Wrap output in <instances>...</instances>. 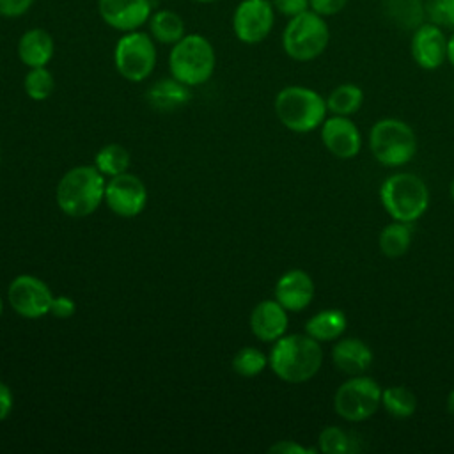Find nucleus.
Returning <instances> with one entry per match:
<instances>
[{"label": "nucleus", "instance_id": "a19ab883", "mask_svg": "<svg viewBox=\"0 0 454 454\" xmlns=\"http://www.w3.org/2000/svg\"><path fill=\"white\" fill-rule=\"evenodd\" d=\"M192 2H197V4H213V2H218V0H192Z\"/></svg>", "mask_w": 454, "mask_h": 454}, {"label": "nucleus", "instance_id": "412c9836", "mask_svg": "<svg viewBox=\"0 0 454 454\" xmlns=\"http://www.w3.org/2000/svg\"><path fill=\"white\" fill-rule=\"evenodd\" d=\"M413 238V227L408 222H397L385 225L378 238L380 252L388 259H397L404 255L411 245Z\"/></svg>", "mask_w": 454, "mask_h": 454}, {"label": "nucleus", "instance_id": "72a5a7b5", "mask_svg": "<svg viewBox=\"0 0 454 454\" xmlns=\"http://www.w3.org/2000/svg\"><path fill=\"white\" fill-rule=\"evenodd\" d=\"M34 0H0L2 18H20L30 11Z\"/></svg>", "mask_w": 454, "mask_h": 454}, {"label": "nucleus", "instance_id": "dca6fc26", "mask_svg": "<svg viewBox=\"0 0 454 454\" xmlns=\"http://www.w3.org/2000/svg\"><path fill=\"white\" fill-rule=\"evenodd\" d=\"M314 298V282L303 270L286 271L275 284V300L291 312L303 310Z\"/></svg>", "mask_w": 454, "mask_h": 454}, {"label": "nucleus", "instance_id": "a211bd4d", "mask_svg": "<svg viewBox=\"0 0 454 454\" xmlns=\"http://www.w3.org/2000/svg\"><path fill=\"white\" fill-rule=\"evenodd\" d=\"M332 362L344 374H349V376L364 374L372 364V351L360 339H355V337L340 339L335 342L332 349Z\"/></svg>", "mask_w": 454, "mask_h": 454}, {"label": "nucleus", "instance_id": "4be33fe9", "mask_svg": "<svg viewBox=\"0 0 454 454\" xmlns=\"http://www.w3.org/2000/svg\"><path fill=\"white\" fill-rule=\"evenodd\" d=\"M147 23L151 37L161 44H176L186 34L183 18L170 9L154 11Z\"/></svg>", "mask_w": 454, "mask_h": 454}, {"label": "nucleus", "instance_id": "6ab92c4d", "mask_svg": "<svg viewBox=\"0 0 454 454\" xmlns=\"http://www.w3.org/2000/svg\"><path fill=\"white\" fill-rule=\"evenodd\" d=\"M55 51L53 37L44 28H28L18 41V57L27 67L46 66Z\"/></svg>", "mask_w": 454, "mask_h": 454}, {"label": "nucleus", "instance_id": "1a4fd4ad", "mask_svg": "<svg viewBox=\"0 0 454 454\" xmlns=\"http://www.w3.org/2000/svg\"><path fill=\"white\" fill-rule=\"evenodd\" d=\"M117 73L128 82H144L154 71L156 46L147 32H124L114 48Z\"/></svg>", "mask_w": 454, "mask_h": 454}, {"label": "nucleus", "instance_id": "79ce46f5", "mask_svg": "<svg viewBox=\"0 0 454 454\" xmlns=\"http://www.w3.org/2000/svg\"><path fill=\"white\" fill-rule=\"evenodd\" d=\"M2 310H4V301H2V296H0V316H2Z\"/></svg>", "mask_w": 454, "mask_h": 454}, {"label": "nucleus", "instance_id": "aec40b11", "mask_svg": "<svg viewBox=\"0 0 454 454\" xmlns=\"http://www.w3.org/2000/svg\"><path fill=\"white\" fill-rule=\"evenodd\" d=\"M348 326V317L340 309H325L305 323V333L319 342L339 339Z\"/></svg>", "mask_w": 454, "mask_h": 454}, {"label": "nucleus", "instance_id": "c85d7f7f", "mask_svg": "<svg viewBox=\"0 0 454 454\" xmlns=\"http://www.w3.org/2000/svg\"><path fill=\"white\" fill-rule=\"evenodd\" d=\"M23 87L30 99L44 101L53 92V87H55L53 74L46 69V66L30 67V71L25 74Z\"/></svg>", "mask_w": 454, "mask_h": 454}, {"label": "nucleus", "instance_id": "20e7f679", "mask_svg": "<svg viewBox=\"0 0 454 454\" xmlns=\"http://www.w3.org/2000/svg\"><path fill=\"white\" fill-rule=\"evenodd\" d=\"M326 99L303 85L284 87L275 98L278 121L294 133H309L326 119Z\"/></svg>", "mask_w": 454, "mask_h": 454}, {"label": "nucleus", "instance_id": "423d86ee", "mask_svg": "<svg viewBox=\"0 0 454 454\" xmlns=\"http://www.w3.org/2000/svg\"><path fill=\"white\" fill-rule=\"evenodd\" d=\"M330 43V28L323 16L305 11L289 18L282 32V48L286 55L296 62H310L317 59Z\"/></svg>", "mask_w": 454, "mask_h": 454}, {"label": "nucleus", "instance_id": "7ed1b4c3", "mask_svg": "<svg viewBox=\"0 0 454 454\" xmlns=\"http://www.w3.org/2000/svg\"><path fill=\"white\" fill-rule=\"evenodd\" d=\"M380 200L392 220L413 223L429 206L426 183L411 172H395L380 186Z\"/></svg>", "mask_w": 454, "mask_h": 454}, {"label": "nucleus", "instance_id": "f8f14e48", "mask_svg": "<svg viewBox=\"0 0 454 454\" xmlns=\"http://www.w3.org/2000/svg\"><path fill=\"white\" fill-rule=\"evenodd\" d=\"M105 200L112 213L122 218H133L142 213L147 202V190L140 177L122 172L114 176L105 188Z\"/></svg>", "mask_w": 454, "mask_h": 454}, {"label": "nucleus", "instance_id": "4468645a", "mask_svg": "<svg viewBox=\"0 0 454 454\" xmlns=\"http://www.w3.org/2000/svg\"><path fill=\"white\" fill-rule=\"evenodd\" d=\"M101 20L119 32H133L145 25L153 14L151 0H98Z\"/></svg>", "mask_w": 454, "mask_h": 454}, {"label": "nucleus", "instance_id": "a878e982", "mask_svg": "<svg viewBox=\"0 0 454 454\" xmlns=\"http://www.w3.org/2000/svg\"><path fill=\"white\" fill-rule=\"evenodd\" d=\"M94 167L103 176H108V177L119 176L126 172L129 167V153L119 144H108L98 151Z\"/></svg>", "mask_w": 454, "mask_h": 454}, {"label": "nucleus", "instance_id": "bb28decb", "mask_svg": "<svg viewBox=\"0 0 454 454\" xmlns=\"http://www.w3.org/2000/svg\"><path fill=\"white\" fill-rule=\"evenodd\" d=\"M317 445L319 450L325 454H351L358 450L355 436L337 426H326L325 429H321Z\"/></svg>", "mask_w": 454, "mask_h": 454}, {"label": "nucleus", "instance_id": "f03ea898", "mask_svg": "<svg viewBox=\"0 0 454 454\" xmlns=\"http://www.w3.org/2000/svg\"><path fill=\"white\" fill-rule=\"evenodd\" d=\"M105 176L92 165H80L67 170L57 184V204L73 218L92 215L105 200Z\"/></svg>", "mask_w": 454, "mask_h": 454}, {"label": "nucleus", "instance_id": "ddd939ff", "mask_svg": "<svg viewBox=\"0 0 454 454\" xmlns=\"http://www.w3.org/2000/svg\"><path fill=\"white\" fill-rule=\"evenodd\" d=\"M447 41L440 25L424 21L413 28L410 51L415 64L426 71L438 69L447 60Z\"/></svg>", "mask_w": 454, "mask_h": 454}, {"label": "nucleus", "instance_id": "7c9ffc66", "mask_svg": "<svg viewBox=\"0 0 454 454\" xmlns=\"http://www.w3.org/2000/svg\"><path fill=\"white\" fill-rule=\"evenodd\" d=\"M426 14L429 16V21L454 28V0H429Z\"/></svg>", "mask_w": 454, "mask_h": 454}, {"label": "nucleus", "instance_id": "9b49d317", "mask_svg": "<svg viewBox=\"0 0 454 454\" xmlns=\"http://www.w3.org/2000/svg\"><path fill=\"white\" fill-rule=\"evenodd\" d=\"M7 300L16 314L27 319H37L50 312L53 294L50 287L34 275H18L7 291Z\"/></svg>", "mask_w": 454, "mask_h": 454}, {"label": "nucleus", "instance_id": "b1692460", "mask_svg": "<svg viewBox=\"0 0 454 454\" xmlns=\"http://www.w3.org/2000/svg\"><path fill=\"white\" fill-rule=\"evenodd\" d=\"M364 103V90L355 83L337 85L326 98V108L333 115H353Z\"/></svg>", "mask_w": 454, "mask_h": 454}, {"label": "nucleus", "instance_id": "2f4dec72", "mask_svg": "<svg viewBox=\"0 0 454 454\" xmlns=\"http://www.w3.org/2000/svg\"><path fill=\"white\" fill-rule=\"evenodd\" d=\"M271 4L275 7V12L282 14L286 18L298 16L310 9L309 0H271Z\"/></svg>", "mask_w": 454, "mask_h": 454}, {"label": "nucleus", "instance_id": "f3484780", "mask_svg": "<svg viewBox=\"0 0 454 454\" xmlns=\"http://www.w3.org/2000/svg\"><path fill=\"white\" fill-rule=\"evenodd\" d=\"M287 310L277 300H264L257 303L250 314V328L252 333L264 340L275 342L287 330Z\"/></svg>", "mask_w": 454, "mask_h": 454}, {"label": "nucleus", "instance_id": "c756f323", "mask_svg": "<svg viewBox=\"0 0 454 454\" xmlns=\"http://www.w3.org/2000/svg\"><path fill=\"white\" fill-rule=\"evenodd\" d=\"M266 364H268V358L264 356V353L252 346L241 348L232 358L234 372H238L239 376H245V378L261 374L262 369L266 367Z\"/></svg>", "mask_w": 454, "mask_h": 454}, {"label": "nucleus", "instance_id": "e433bc0d", "mask_svg": "<svg viewBox=\"0 0 454 454\" xmlns=\"http://www.w3.org/2000/svg\"><path fill=\"white\" fill-rule=\"evenodd\" d=\"M11 410H12V392L4 381H0V420L7 419Z\"/></svg>", "mask_w": 454, "mask_h": 454}, {"label": "nucleus", "instance_id": "58836bf2", "mask_svg": "<svg viewBox=\"0 0 454 454\" xmlns=\"http://www.w3.org/2000/svg\"><path fill=\"white\" fill-rule=\"evenodd\" d=\"M447 410H449V413L454 417V390L447 395Z\"/></svg>", "mask_w": 454, "mask_h": 454}, {"label": "nucleus", "instance_id": "9d476101", "mask_svg": "<svg viewBox=\"0 0 454 454\" xmlns=\"http://www.w3.org/2000/svg\"><path fill=\"white\" fill-rule=\"evenodd\" d=\"M275 14L271 0H241L232 14L234 35L245 44L264 41L273 30Z\"/></svg>", "mask_w": 454, "mask_h": 454}, {"label": "nucleus", "instance_id": "393cba45", "mask_svg": "<svg viewBox=\"0 0 454 454\" xmlns=\"http://www.w3.org/2000/svg\"><path fill=\"white\" fill-rule=\"evenodd\" d=\"M381 406L395 419H408L417 410L415 394L404 385L387 387L381 394Z\"/></svg>", "mask_w": 454, "mask_h": 454}, {"label": "nucleus", "instance_id": "6e6552de", "mask_svg": "<svg viewBox=\"0 0 454 454\" xmlns=\"http://www.w3.org/2000/svg\"><path fill=\"white\" fill-rule=\"evenodd\" d=\"M381 387L376 380L356 374L340 383L333 395L335 413L348 422H362L381 406Z\"/></svg>", "mask_w": 454, "mask_h": 454}, {"label": "nucleus", "instance_id": "c9c22d12", "mask_svg": "<svg viewBox=\"0 0 454 454\" xmlns=\"http://www.w3.org/2000/svg\"><path fill=\"white\" fill-rule=\"evenodd\" d=\"M270 452H273V454H314L316 449L303 447L301 443H298L294 440H280L270 447Z\"/></svg>", "mask_w": 454, "mask_h": 454}, {"label": "nucleus", "instance_id": "0eeeda50", "mask_svg": "<svg viewBox=\"0 0 454 454\" xmlns=\"http://www.w3.org/2000/svg\"><path fill=\"white\" fill-rule=\"evenodd\" d=\"M369 147L378 163L385 167H403L417 153V137L404 121L385 117L372 124Z\"/></svg>", "mask_w": 454, "mask_h": 454}, {"label": "nucleus", "instance_id": "473e14b6", "mask_svg": "<svg viewBox=\"0 0 454 454\" xmlns=\"http://www.w3.org/2000/svg\"><path fill=\"white\" fill-rule=\"evenodd\" d=\"M309 5H310V11H314L316 14L328 18L344 11V7L348 5V0H309Z\"/></svg>", "mask_w": 454, "mask_h": 454}, {"label": "nucleus", "instance_id": "ea45409f", "mask_svg": "<svg viewBox=\"0 0 454 454\" xmlns=\"http://www.w3.org/2000/svg\"><path fill=\"white\" fill-rule=\"evenodd\" d=\"M449 192H450V197H452V200H454V179L450 181V186H449Z\"/></svg>", "mask_w": 454, "mask_h": 454}, {"label": "nucleus", "instance_id": "5701e85b", "mask_svg": "<svg viewBox=\"0 0 454 454\" xmlns=\"http://www.w3.org/2000/svg\"><path fill=\"white\" fill-rule=\"evenodd\" d=\"M149 103L158 110H174L183 106L190 99L188 85L176 78L160 80L147 90Z\"/></svg>", "mask_w": 454, "mask_h": 454}, {"label": "nucleus", "instance_id": "2eb2a0df", "mask_svg": "<svg viewBox=\"0 0 454 454\" xmlns=\"http://www.w3.org/2000/svg\"><path fill=\"white\" fill-rule=\"evenodd\" d=\"M321 140L323 145L340 160L355 158L362 149V135L358 126L346 115H333L323 121Z\"/></svg>", "mask_w": 454, "mask_h": 454}, {"label": "nucleus", "instance_id": "39448f33", "mask_svg": "<svg viewBox=\"0 0 454 454\" xmlns=\"http://www.w3.org/2000/svg\"><path fill=\"white\" fill-rule=\"evenodd\" d=\"M215 48L202 34H184L176 44H172L168 55L172 78L188 87L207 82L215 71Z\"/></svg>", "mask_w": 454, "mask_h": 454}, {"label": "nucleus", "instance_id": "f257e3e1", "mask_svg": "<svg viewBox=\"0 0 454 454\" xmlns=\"http://www.w3.org/2000/svg\"><path fill=\"white\" fill-rule=\"evenodd\" d=\"M268 364L282 381L305 383L321 369L323 349L319 340L307 333L282 335L275 340Z\"/></svg>", "mask_w": 454, "mask_h": 454}, {"label": "nucleus", "instance_id": "4c0bfd02", "mask_svg": "<svg viewBox=\"0 0 454 454\" xmlns=\"http://www.w3.org/2000/svg\"><path fill=\"white\" fill-rule=\"evenodd\" d=\"M447 60L454 66V34L447 41Z\"/></svg>", "mask_w": 454, "mask_h": 454}, {"label": "nucleus", "instance_id": "f704fd0d", "mask_svg": "<svg viewBox=\"0 0 454 454\" xmlns=\"http://www.w3.org/2000/svg\"><path fill=\"white\" fill-rule=\"evenodd\" d=\"M76 303L69 296H53L50 305V314L59 319H67L74 314Z\"/></svg>", "mask_w": 454, "mask_h": 454}, {"label": "nucleus", "instance_id": "cd10ccee", "mask_svg": "<svg viewBox=\"0 0 454 454\" xmlns=\"http://www.w3.org/2000/svg\"><path fill=\"white\" fill-rule=\"evenodd\" d=\"M387 12L406 28H417L424 23L426 7L422 0H387Z\"/></svg>", "mask_w": 454, "mask_h": 454}]
</instances>
